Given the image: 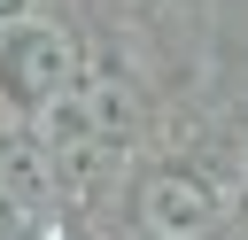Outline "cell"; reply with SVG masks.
Segmentation results:
<instances>
[{
	"label": "cell",
	"mask_w": 248,
	"mask_h": 240,
	"mask_svg": "<svg viewBox=\"0 0 248 240\" xmlns=\"http://www.w3.org/2000/svg\"><path fill=\"white\" fill-rule=\"evenodd\" d=\"M62 62H70L62 31H23V39L8 46V85H16L23 101H46V93L62 85Z\"/></svg>",
	"instance_id": "obj_2"
},
{
	"label": "cell",
	"mask_w": 248,
	"mask_h": 240,
	"mask_svg": "<svg viewBox=\"0 0 248 240\" xmlns=\"http://www.w3.org/2000/svg\"><path fill=\"white\" fill-rule=\"evenodd\" d=\"M140 209H147V225H155V232H194V225H209V209H217V201H209V186H202V178L163 170V178H147V201H140Z\"/></svg>",
	"instance_id": "obj_1"
}]
</instances>
